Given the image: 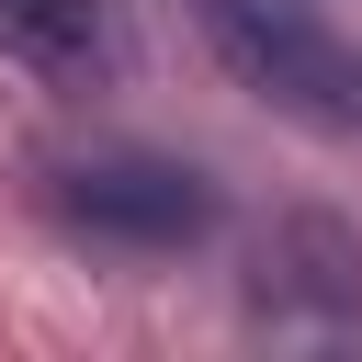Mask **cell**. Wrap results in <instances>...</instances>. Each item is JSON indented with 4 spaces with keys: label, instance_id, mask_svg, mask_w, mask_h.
Here are the masks:
<instances>
[{
    "label": "cell",
    "instance_id": "obj_3",
    "mask_svg": "<svg viewBox=\"0 0 362 362\" xmlns=\"http://www.w3.org/2000/svg\"><path fill=\"white\" fill-rule=\"evenodd\" d=\"M249 328L317 339V351H362V226L328 215V204L272 215L260 249H249Z\"/></svg>",
    "mask_w": 362,
    "mask_h": 362
},
{
    "label": "cell",
    "instance_id": "obj_2",
    "mask_svg": "<svg viewBox=\"0 0 362 362\" xmlns=\"http://www.w3.org/2000/svg\"><path fill=\"white\" fill-rule=\"evenodd\" d=\"M45 215L102 249H204L226 226V192L170 147H79L45 170Z\"/></svg>",
    "mask_w": 362,
    "mask_h": 362
},
{
    "label": "cell",
    "instance_id": "obj_4",
    "mask_svg": "<svg viewBox=\"0 0 362 362\" xmlns=\"http://www.w3.org/2000/svg\"><path fill=\"white\" fill-rule=\"evenodd\" d=\"M0 34H11L23 57H45V68H79V57L102 45L90 0H0Z\"/></svg>",
    "mask_w": 362,
    "mask_h": 362
},
{
    "label": "cell",
    "instance_id": "obj_1",
    "mask_svg": "<svg viewBox=\"0 0 362 362\" xmlns=\"http://www.w3.org/2000/svg\"><path fill=\"white\" fill-rule=\"evenodd\" d=\"M192 23L226 57V79L260 90L272 113H294L317 136H362V45L317 0H192Z\"/></svg>",
    "mask_w": 362,
    "mask_h": 362
}]
</instances>
